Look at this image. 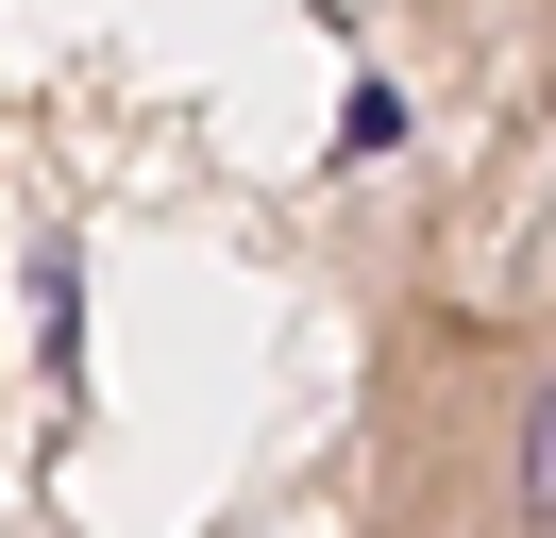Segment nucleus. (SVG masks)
Wrapping results in <instances>:
<instances>
[{
    "mask_svg": "<svg viewBox=\"0 0 556 538\" xmlns=\"http://www.w3.org/2000/svg\"><path fill=\"white\" fill-rule=\"evenodd\" d=\"M388 538H556V336H439L388 387Z\"/></svg>",
    "mask_w": 556,
    "mask_h": 538,
    "instance_id": "1",
    "label": "nucleus"
}]
</instances>
